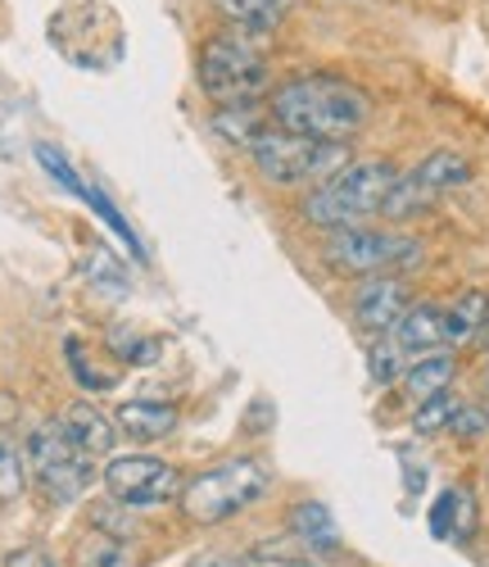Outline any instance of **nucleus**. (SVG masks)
<instances>
[{"instance_id": "obj_31", "label": "nucleus", "mask_w": 489, "mask_h": 567, "mask_svg": "<svg viewBox=\"0 0 489 567\" xmlns=\"http://www.w3.org/2000/svg\"><path fill=\"white\" fill-rule=\"evenodd\" d=\"M190 567H245V563L240 558H227V554H200Z\"/></svg>"}, {"instance_id": "obj_12", "label": "nucleus", "mask_w": 489, "mask_h": 567, "mask_svg": "<svg viewBox=\"0 0 489 567\" xmlns=\"http://www.w3.org/2000/svg\"><path fill=\"white\" fill-rule=\"evenodd\" d=\"M454 372H458V359H454V350H426V354H417L408 368H404V377H399V386H404V395L413 400V404H422V400H430V395H439V391H449V382H454Z\"/></svg>"}, {"instance_id": "obj_18", "label": "nucleus", "mask_w": 489, "mask_h": 567, "mask_svg": "<svg viewBox=\"0 0 489 567\" xmlns=\"http://www.w3.org/2000/svg\"><path fill=\"white\" fill-rule=\"evenodd\" d=\"M77 567H141V558H136L132 540L110 536V532H91L77 545Z\"/></svg>"}, {"instance_id": "obj_15", "label": "nucleus", "mask_w": 489, "mask_h": 567, "mask_svg": "<svg viewBox=\"0 0 489 567\" xmlns=\"http://www.w3.org/2000/svg\"><path fill=\"white\" fill-rule=\"evenodd\" d=\"M476 532V499L462 486L439 491V499L430 504V536L435 540H467Z\"/></svg>"}, {"instance_id": "obj_30", "label": "nucleus", "mask_w": 489, "mask_h": 567, "mask_svg": "<svg viewBox=\"0 0 489 567\" xmlns=\"http://www.w3.org/2000/svg\"><path fill=\"white\" fill-rule=\"evenodd\" d=\"M91 277H95V281H110L114 291H123V272H118V268L110 264V255H105V250L91 259Z\"/></svg>"}, {"instance_id": "obj_25", "label": "nucleus", "mask_w": 489, "mask_h": 567, "mask_svg": "<svg viewBox=\"0 0 489 567\" xmlns=\"http://www.w3.org/2000/svg\"><path fill=\"white\" fill-rule=\"evenodd\" d=\"M227 10L240 19L245 32H268L272 19L285 10V0H227Z\"/></svg>"}, {"instance_id": "obj_22", "label": "nucleus", "mask_w": 489, "mask_h": 567, "mask_svg": "<svg viewBox=\"0 0 489 567\" xmlns=\"http://www.w3.org/2000/svg\"><path fill=\"white\" fill-rule=\"evenodd\" d=\"M23 486H28V458L6 432H0V504H14L23 495Z\"/></svg>"}, {"instance_id": "obj_11", "label": "nucleus", "mask_w": 489, "mask_h": 567, "mask_svg": "<svg viewBox=\"0 0 489 567\" xmlns=\"http://www.w3.org/2000/svg\"><path fill=\"white\" fill-rule=\"evenodd\" d=\"M389 337H395V346L417 359L426 350H439V346H449L445 341V309L439 305H413L395 327H389Z\"/></svg>"}, {"instance_id": "obj_33", "label": "nucleus", "mask_w": 489, "mask_h": 567, "mask_svg": "<svg viewBox=\"0 0 489 567\" xmlns=\"http://www.w3.org/2000/svg\"><path fill=\"white\" fill-rule=\"evenodd\" d=\"M480 341H489V318H485V332H480Z\"/></svg>"}, {"instance_id": "obj_32", "label": "nucleus", "mask_w": 489, "mask_h": 567, "mask_svg": "<svg viewBox=\"0 0 489 567\" xmlns=\"http://www.w3.org/2000/svg\"><path fill=\"white\" fill-rule=\"evenodd\" d=\"M480 391H485V400H489V363H485V372H480Z\"/></svg>"}, {"instance_id": "obj_9", "label": "nucleus", "mask_w": 489, "mask_h": 567, "mask_svg": "<svg viewBox=\"0 0 489 567\" xmlns=\"http://www.w3.org/2000/svg\"><path fill=\"white\" fill-rule=\"evenodd\" d=\"M101 482L110 491V499L127 504V508H155L168 504L173 495H181V477L177 467L155 458V454H118L105 463Z\"/></svg>"}, {"instance_id": "obj_10", "label": "nucleus", "mask_w": 489, "mask_h": 567, "mask_svg": "<svg viewBox=\"0 0 489 567\" xmlns=\"http://www.w3.org/2000/svg\"><path fill=\"white\" fill-rule=\"evenodd\" d=\"M408 309H413V291H408V281L399 272L363 277L358 291H354V322L367 337H385Z\"/></svg>"}, {"instance_id": "obj_6", "label": "nucleus", "mask_w": 489, "mask_h": 567, "mask_svg": "<svg viewBox=\"0 0 489 567\" xmlns=\"http://www.w3.org/2000/svg\"><path fill=\"white\" fill-rule=\"evenodd\" d=\"M322 259L345 277H376L399 272L422 259V241L404 231H372V227H340L326 236Z\"/></svg>"}, {"instance_id": "obj_5", "label": "nucleus", "mask_w": 489, "mask_h": 567, "mask_svg": "<svg viewBox=\"0 0 489 567\" xmlns=\"http://www.w3.org/2000/svg\"><path fill=\"white\" fill-rule=\"evenodd\" d=\"M28 477L32 486L45 495V504H73L86 486H91V454L69 436V427L55 422H41V427L28 436Z\"/></svg>"}, {"instance_id": "obj_20", "label": "nucleus", "mask_w": 489, "mask_h": 567, "mask_svg": "<svg viewBox=\"0 0 489 567\" xmlns=\"http://www.w3.org/2000/svg\"><path fill=\"white\" fill-rule=\"evenodd\" d=\"M458 409H462V400H458L454 391H439V395L422 400L417 413H413V432H417V436H439V432H449V422H454Z\"/></svg>"}, {"instance_id": "obj_3", "label": "nucleus", "mask_w": 489, "mask_h": 567, "mask_svg": "<svg viewBox=\"0 0 489 567\" xmlns=\"http://www.w3.org/2000/svg\"><path fill=\"white\" fill-rule=\"evenodd\" d=\"M268 486H272V472L263 458H245V454L222 458L181 486V513L200 527H222L236 513L259 504L268 495Z\"/></svg>"}, {"instance_id": "obj_19", "label": "nucleus", "mask_w": 489, "mask_h": 567, "mask_svg": "<svg viewBox=\"0 0 489 567\" xmlns=\"http://www.w3.org/2000/svg\"><path fill=\"white\" fill-rule=\"evenodd\" d=\"M290 532H295L300 540H309L313 549L331 554L335 549V517L326 504L309 499V504H295V513H290Z\"/></svg>"}, {"instance_id": "obj_4", "label": "nucleus", "mask_w": 489, "mask_h": 567, "mask_svg": "<svg viewBox=\"0 0 489 567\" xmlns=\"http://www.w3.org/2000/svg\"><path fill=\"white\" fill-rule=\"evenodd\" d=\"M259 173L277 186H322L331 182L350 159L345 141H318V136H300V132H285V127H268L254 146H250Z\"/></svg>"}, {"instance_id": "obj_8", "label": "nucleus", "mask_w": 489, "mask_h": 567, "mask_svg": "<svg viewBox=\"0 0 489 567\" xmlns=\"http://www.w3.org/2000/svg\"><path fill=\"white\" fill-rule=\"evenodd\" d=\"M467 182H471V164L458 151H430L417 168L399 173L395 192H389L381 214L385 218H417L435 200H445L449 192H458V186H467Z\"/></svg>"}, {"instance_id": "obj_17", "label": "nucleus", "mask_w": 489, "mask_h": 567, "mask_svg": "<svg viewBox=\"0 0 489 567\" xmlns=\"http://www.w3.org/2000/svg\"><path fill=\"white\" fill-rule=\"evenodd\" d=\"M485 318H489V291H462V296L445 309V341H449V346L480 341Z\"/></svg>"}, {"instance_id": "obj_29", "label": "nucleus", "mask_w": 489, "mask_h": 567, "mask_svg": "<svg viewBox=\"0 0 489 567\" xmlns=\"http://www.w3.org/2000/svg\"><path fill=\"white\" fill-rule=\"evenodd\" d=\"M0 567H55V558L45 554V549H32V545H23V549H10L6 558H0Z\"/></svg>"}, {"instance_id": "obj_7", "label": "nucleus", "mask_w": 489, "mask_h": 567, "mask_svg": "<svg viewBox=\"0 0 489 567\" xmlns=\"http://www.w3.org/2000/svg\"><path fill=\"white\" fill-rule=\"evenodd\" d=\"M268 73H263V55L254 45V32H231L205 45L200 55V86L218 105H240V101H254L263 91Z\"/></svg>"}, {"instance_id": "obj_2", "label": "nucleus", "mask_w": 489, "mask_h": 567, "mask_svg": "<svg viewBox=\"0 0 489 567\" xmlns=\"http://www.w3.org/2000/svg\"><path fill=\"white\" fill-rule=\"evenodd\" d=\"M399 182V168L389 159H354L345 164L331 182L313 186L304 196V218L322 231H340V227H363V218L381 214L389 192Z\"/></svg>"}, {"instance_id": "obj_28", "label": "nucleus", "mask_w": 489, "mask_h": 567, "mask_svg": "<svg viewBox=\"0 0 489 567\" xmlns=\"http://www.w3.org/2000/svg\"><path fill=\"white\" fill-rule=\"evenodd\" d=\"M489 432V404H467L462 400V409L454 413V422H449V436H458V441H480Z\"/></svg>"}, {"instance_id": "obj_14", "label": "nucleus", "mask_w": 489, "mask_h": 567, "mask_svg": "<svg viewBox=\"0 0 489 567\" xmlns=\"http://www.w3.org/2000/svg\"><path fill=\"white\" fill-rule=\"evenodd\" d=\"M64 427H69V436L91 454V458H101V454H114V445H118V432H114V422L95 409L91 400H77V404H69L64 409Z\"/></svg>"}, {"instance_id": "obj_27", "label": "nucleus", "mask_w": 489, "mask_h": 567, "mask_svg": "<svg viewBox=\"0 0 489 567\" xmlns=\"http://www.w3.org/2000/svg\"><path fill=\"white\" fill-rule=\"evenodd\" d=\"M91 527H95V532H110V536H123V540H132V536H136V523L127 517V504H118V499L95 504Z\"/></svg>"}, {"instance_id": "obj_34", "label": "nucleus", "mask_w": 489, "mask_h": 567, "mask_svg": "<svg viewBox=\"0 0 489 567\" xmlns=\"http://www.w3.org/2000/svg\"><path fill=\"white\" fill-rule=\"evenodd\" d=\"M485 482H489V477H485Z\"/></svg>"}, {"instance_id": "obj_24", "label": "nucleus", "mask_w": 489, "mask_h": 567, "mask_svg": "<svg viewBox=\"0 0 489 567\" xmlns=\"http://www.w3.org/2000/svg\"><path fill=\"white\" fill-rule=\"evenodd\" d=\"M250 558L254 563H313V558H322V549H313L309 540H300V536H290V540H263V545H254L250 549Z\"/></svg>"}, {"instance_id": "obj_26", "label": "nucleus", "mask_w": 489, "mask_h": 567, "mask_svg": "<svg viewBox=\"0 0 489 567\" xmlns=\"http://www.w3.org/2000/svg\"><path fill=\"white\" fill-rule=\"evenodd\" d=\"M64 354H69V372L77 377V382H82L86 391H114V386H118V377H114V372H95V368L86 363V354H82V341H77V337H69V341H64Z\"/></svg>"}, {"instance_id": "obj_23", "label": "nucleus", "mask_w": 489, "mask_h": 567, "mask_svg": "<svg viewBox=\"0 0 489 567\" xmlns=\"http://www.w3.org/2000/svg\"><path fill=\"white\" fill-rule=\"evenodd\" d=\"M105 346H110V350H114L123 363H136V368H145V363H155V359H159V341L141 337L136 327H110Z\"/></svg>"}, {"instance_id": "obj_16", "label": "nucleus", "mask_w": 489, "mask_h": 567, "mask_svg": "<svg viewBox=\"0 0 489 567\" xmlns=\"http://www.w3.org/2000/svg\"><path fill=\"white\" fill-rule=\"evenodd\" d=\"M268 127H272V114H263L254 101L222 105V110L214 114V132H218L222 141H231V146H245V151H250Z\"/></svg>"}, {"instance_id": "obj_1", "label": "nucleus", "mask_w": 489, "mask_h": 567, "mask_svg": "<svg viewBox=\"0 0 489 567\" xmlns=\"http://www.w3.org/2000/svg\"><path fill=\"white\" fill-rule=\"evenodd\" d=\"M272 123L300 136H318V141H350L367 127L372 118V96L335 73H309V78H290L272 91L268 105Z\"/></svg>"}, {"instance_id": "obj_21", "label": "nucleus", "mask_w": 489, "mask_h": 567, "mask_svg": "<svg viewBox=\"0 0 489 567\" xmlns=\"http://www.w3.org/2000/svg\"><path fill=\"white\" fill-rule=\"evenodd\" d=\"M413 359L395 346V337H372V350H367V368H372V382L376 386H389V382H399L404 377V368H408Z\"/></svg>"}, {"instance_id": "obj_13", "label": "nucleus", "mask_w": 489, "mask_h": 567, "mask_svg": "<svg viewBox=\"0 0 489 567\" xmlns=\"http://www.w3.org/2000/svg\"><path fill=\"white\" fill-rule=\"evenodd\" d=\"M177 427V409L164 400H123L118 404V432L127 441H164Z\"/></svg>"}]
</instances>
